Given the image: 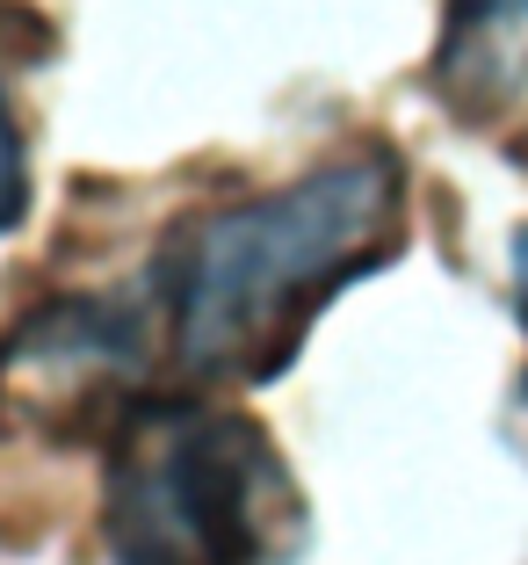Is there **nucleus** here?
<instances>
[{
    "instance_id": "obj_5",
    "label": "nucleus",
    "mask_w": 528,
    "mask_h": 565,
    "mask_svg": "<svg viewBox=\"0 0 528 565\" xmlns=\"http://www.w3.org/2000/svg\"><path fill=\"white\" fill-rule=\"evenodd\" d=\"M514 305H521V327H528V233H521V247H514Z\"/></svg>"
},
{
    "instance_id": "obj_6",
    "label": "nucleus",
    "mask_w": 528,
    "mask_h": 565,
    "mask_svg": "<svg viewBox=\"0 0 528 565\" xmlns=\"http://www.w3.org/2000/svg\"><path fill=\"white\" fill-rule=\"evenodd\" d=\"M514 160H521V167H528V131H521V138H514Z\"/></svg>"
},
{
    "instance_id": "obj_2",
    "label": "nucleus",
    "mask_w": 528,
    "mask_h": 565,
    "mask_svg": "<svg viewBox=\"0 0 528 565\" xmlns=\"http://www.w3.org/2000/svg\"><path fill=\"white\" fill-rule=\"evenodd\" d=\"M101 544L109 565H298L312 515L254 414L166 392L101 443Z\"/></svg>"
},
{
    "instance_id": "obj_4",
    "label": "nucleus",
    "mask_w": 528,
    "mask_h": 565,
    "mask_svg": "<svg viewBox=\"0 0 528 565\" xmlns=\"http://www.w3.org/2000/svg\"><path fill=\"white\" fill-rule=\"evenodd\" d=\"M22 211H30V174H22V131H15V109L0 95V233H15Z\"/></svg>"
},
{
    "instance_id": "obj_1",
    "label": "nucleus",
    "mask_w": 528,
    "mask_h": 565,
    "mask_svg": "<svg viewBox=\"0 0 528 565\" xmlns=\"http://www.w3.org/2000/svg\"><path fill=\"white\" fill-rule=\"evenodd\" d=\"M406 239V160L347 146L298 182L182 217L152 254L160 341L188 384H268L298 363L347 282L377 276Z\"/></svg>"
},
{
    "instance_id": "obj_3",
    "label": "nucleus",
    "mask_w": 528,
    "mask_h": 565,
    "mask_svg": "<svg viewBox=\"0 0 528 565\" xmlns=\"http://www.w3.org/2000/svg\"><path fill=\"white\" fill-rule=\"evenodd\" d=\"M428 95L463 124H493L528 95V0H442Z\"/></svg>"
}]
</instances>
